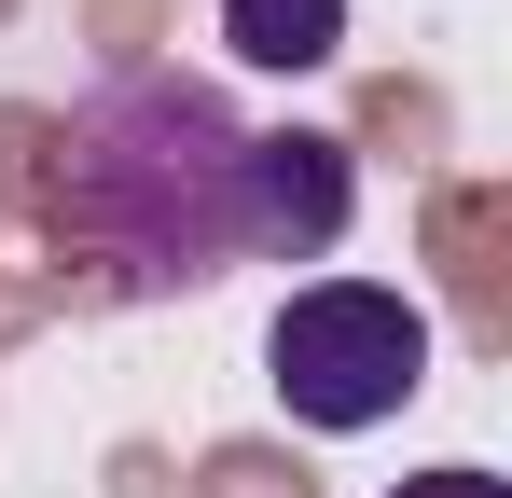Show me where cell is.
Segmentation results:
<instances>
[{
	"label": "cell",
	"instance_id": "cell-1",
	"mask_svg": "<svg viewBox=\"0 0 512 498\" xmlns=\"http://www.w3.org/2000/svg\"><path fill=\"white\" fill-rule=\"evenodd\" d=\"M42 208L125 291H208L250 263V125L208 70H111L42 139Z\"/></svg>",
	"mask_w": 512,
	"mask_h": 498
},
{
	"label": "cell",
	"instance_id": "cell-2",
	"mask_svg": "<svg viewBox=\"0 0 512 498\" xmlns=\"http://www.w3.org/2000/svg\"><path fill=\"white\" fill-rule=\"evenodd\" d=\"M263 388L305 415V429H388L429 388V319L402 291H374V277H319L263 332Z\"/></svg>",
	"mask_w": 512,
	"mask_h": 498
},
{
	"label": "cell",
	"instance_id": "cell-3",
	"mask_svg": "<svg viewBox=\"0 0 512 498\" xmlns=\"http://www.w3.org/2000/svg\"><path fill=\"white\" fill-rule=\"evenodd\" d=\"M346 208H360V166L346 139L291 125V139H250V263H333Z\"/></svg>",
	"mask_w": 512,
	"mask_h": 498
},
{
	"label": "cell",
	"instance_id": "cell-4",
	"mask_svg": "<svg viewBox=\"0 0 512 498\" xmlns=\"http://www.w3.org/2000/svg\"><path fill=\"white\" fill-rule=\"evenodd\" d=\"M222 42L250 70H319L346 42V0H222Z\"/></svg>",
	"mask_w": 512,
	"mask_h": 498
},
{
	"label": "cell",
	"instance_id": "cell-5",
	"mask_svg": "<svg viewBox=\"0 0 512 498\" xmlns=\"http://www.w3.org/2000/svg\"><path fill=\"white\" fill-rule=\"evenodd\" d=\"M402 498H512V485H499V471H416Z\"/></svg>",
	"mask_w": 512,
	"mask_h": 498
}]
</instances>
